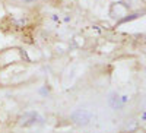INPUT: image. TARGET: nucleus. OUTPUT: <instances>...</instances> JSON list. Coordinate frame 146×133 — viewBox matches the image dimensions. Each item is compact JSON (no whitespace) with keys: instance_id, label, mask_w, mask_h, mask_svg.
<instances>
[{"instance_id":"3","label":"nucleus","mask_w":146,"mask_h":133,"mask_svg":"<svg viewBox=\"0 0 146 133\" xmlns=\"http://www.w3.org/2000/svg\"><path fill=\"white\" fill-rule=\"evenodd\" d=\"M124 102H127V96H120L118 94L113 92L110 94V98H108V104L111 105L114 110H120L121 107L124 105Z\"/></svg>"},{"instance_id":"1","label":"nucleus","mask_w":146,"mask_h":133,"mask_svg":"<svg viewBox=\"0 0 146 133\" xmlns=\"http://www.w3.org/2000/svg\"><path fill=\"white\" fill-rule=\"evenodd\" d=\"M41 123H44V117H42V114H40L38 111H35V110L23 113L19 117V120H18V124L21 127H32V126L41 124Z\"/></svg>"},{"instance_id":"2","label":"nucleus","mask_w":146,"mask_h":133,"mask_svg":"<svg viewBox=\"0 0 146 133\" xmlns=\"http://www.w3.org/2000/svg\"><path fill=\"white\" fill-rule=\"evenodd\" d=\"M94 114L89 110H85V108H78L70 114V120L73 123H76L78 126H88L91 123Z\"/></svg>"},{"instance_id":"4","label":"nucleus","mask_w":146,"mask_h":133,"mask_svg":"<svg viewBox=\"0 0 146 133\" xmlns=\"http://www.w3.org/2000/svg\"><path fill=\"white\" fill-rule=\"evenodd\" d=\"M56 50H57V53H64V51H67V44H63V43H60V44H56Z\"/></svg>"}]
</instances>
